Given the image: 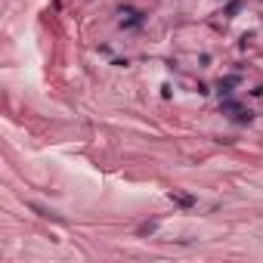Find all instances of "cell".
Listing matches in <instances>:
<instances>
[{
    "label": "cell",
    "instance_id": "7a4b0ae2",
    "mask_svg": "<svg viewBox=\"0 0 263 263\" xmlns=\"http://www.w3.org/2000/svg\"><path fill=\"white\" fill-rule=\"evenodd\" d=\"M170 201H177V204H183V207H192V204H195V198H192V195H183V192H173Z\"/></svg>",
    "mask_w": 263,
    "mask_h": 263
},
{
    "label": "cell",
    "instance_id": "6da1fadb",
    "mask_svg": "<svg viewBox=\"0 0 263 263\" xmlns=\"http://www.w3.org/2000/svg\"><path fill=\"white\" fill-rule=\"evenodd\" d=\"M121 25H124V28L143 25V13H136V10H121Z\"/></svg>",
    "mask_w": 263,
    "mask_h": 263
}]
</instances>
